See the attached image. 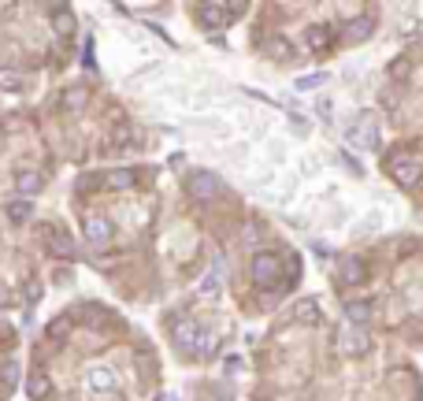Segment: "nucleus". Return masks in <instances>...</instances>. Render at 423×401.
Returning a JSON list of instances; mask_svg holds the SVG:
<instances>
[{
    "instance_id": "7ed1b4c3",
    "label": "nucleus",
    "mask_w": 423,
    "mask_h": 401,
    "mask_svg": "<svg viewBox=\"0 0 423 401\" xmlns=\"http://www.w3.org/2000/svg\"><path fill=\"white\" fill-rule=\"evenodd\" d=\"M390 171L398 175V182H404V186H412V182L420 179V160H409V157H393L390 160Z\"/></svg>"
},
{
    "instance_id": "0eeeda50",
    "label": "nucleus",
    "mask_w": 423,
    "mask_h": 401,
    "mask_svg": "<svg viewBox=\"0 0 423 401\" xmlns=\"http://www.w3.org/2000/svg\"><path fill=\"white\" fill-rule=\"evenodd\" d=\"M26 216H30V205H26V200H15V205H12V220H15V223H23Z\"/></svg>"
},
{
    "instance_id": "f03ea898",
    "label": "nucleus",
    "mask_w": 423,
    "mask_h": 401,
    "mask_svg": "<svg viewBox=\"0 0 423 401\" xmlns=\"http://www.w3.org/2000/svg\"><path fill=\"white\" fill-rule=\"evenodd\" d=\"M275 275H279V260H275L271 253L256 257V264H253V282H256V286H268Z\"/></svg>"
},
{
    "instance_id": "1a4fd4ad",
    "label": "nucleus",
    "mask_w": 423,
    "mask_h": 401,
    "mask_svg": "<svg viewBox=\"0 0 423 401\" xmlns=\"http://www.w3.org/2000/svg\"><path fill=\"white\" fill-rule=\"evenodd\" d=\"M130 182H134V179H130V171H123V175H115V179H112V186H130Z\"/></svg>"
},
{
    "instance_id": "20e7f679",
    "label": "nucleus",
    "mask_w": 423,
    "mask_h": 401,
    "mask_svg": "<svg viewBox=\"0 0 423 401\" xmlns=\"http://www.w3.org/2000/svg\"><path fill=\"white\" fill-rule=\"evenodd\" d=\"M86 231H89V242H93V245H104V242H108V231H112V227H108L104 220H89Z\"/></svg>"
},
{
    "instance_id": "f257e3e1",
    "label": "nucleus",
    "mask_w": 423,
    "mask_h": 401,
    "mask_svg": "<svg viewBox=\"0 0 423 401\" xmlns=\"http://www.w3.org/2000/svg\"><path fill=\"white\" fill-rule=\"evenodd\" d=\"M216 190H219V182L212 179V175H205V171H201V175H190V182H186V194L193 200H212Z\"/></svg>"
},
{
    "instance_id": "6e6552de",
    "label": "nucleus",
    "mask_w": 423,
    "mask_h": 401,
    "mask_svg": "<svg viewBox=\"0 0 423 401\" xmlns=\"http://www.w3.org/2000/svg\"><path fill=\"white\" fill-rule=\"evenodd\" d=\"M89 382H93L97 390H108V387H112V376H108V371H93V379H89Z\"/></svg>"
},
{
    "instance_id": "39448f33",
    "label": "nucleus",
    "mask_w": 423,
    "mask_h": 401,
    "mask_svg": "<svg viewBox=\"0 0 423 401\" xmlns=\"http://www.w3.org/2000/svg\"><path fill=\"white\" fill-rule=\"evenodd\" d=\"M0 86H4V89H19L23 75H15V71H0Z\"/></svg>"
},
{
    "instance_id": "423d86ee",
    "label": "nucleus",
    "mask_w": 423,
    "mask_h": 401,
    "mask_svg": "<svg viewBox=\"0 0 423 401\" xmlns=\"http://www.w3.org/2000/svg\"><path fill=\"white\" fill-rule=\"evenodd\" d=\"M327 38H330V30H312V34H308V45L319 52V49H323V45H327Z\"/></svg>"
}]
</instances>
